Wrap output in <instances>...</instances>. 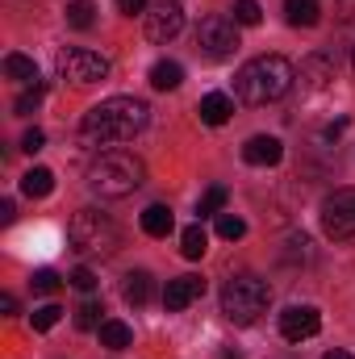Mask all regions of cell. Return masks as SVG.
<instances>
[{
	"mask_svg": "<svg viewBox=\"0 0 355 359\" xmlns=\"http://www.w3.org/2000/svg\"><path fill=\"white\" fill-rule=\"evenodd\" d=\"M180 29H184V8H180V0H159L151 13H147V38L151 42H172Z\"/></svg>",
	"mask_w": 355,
	"mask_h": 359,
	"instance_id": "obj_9",
	"label": "cell"
},
{
	"mask_svg": "<svg viewBox=\"0 0 355 359\" xmlns=\"http://www.w3.org/2000/svg\"><path fill=\"white\" fill-rule=\"evenodd\" d=\"M21 192L34 196V201L51 196V192H55V172H51V168H29V172L21 176Z\"/></svg>",
	"mask_w": 355,
	"mask_h": 359,
	"instance_id": "obj_17",
	"label": "cell"
},
{
	"mask_svg": "<svg viewBox=\"0 0 355 359\" xmlns=\"http://www.w3.org/2000/svg\"><path fill=\"white\" fill-rule=\"evenodd\" d=\"M147 117H151V109L142 100H134V96H109V100L92 104L88 113H84L80 134H84V142H100V147L130 142L134 134H142Z\"/></svg>",
	"mask_w": 355,
	"mask_h": 359,
	"instance_id": "obj_1",
	"label": "cell"
},
{
	"mask_svg": "<svg viewBox=\"0 0 355 359\" xmlns=\"http://www.w3.org/2000/svg\"><path fill=\"white\" fill-rule=\"evenodd\" d=\"M42 96H46V88H42V84H34L29 92H21V96L13 100V113H17V117H25V113H34V109L42 104Z\"/></svg>",
	"mask_w": 355,
	"mask_h": 359,
	"instance_id": "obj_28",
	"label": "cell"
},
{
	"mask_svg": "<svg viewBox=\"0 0 355 359\" xmlns=\"http://www.w3.org/2000/svg\"><path fill=\"white\" fill-rule=\"evenodd\" d=\"M29 284H34V292L51 297V292H59V284H63V280H59V276H55L51 268H38V271H34V280H29Z\"/></svg>",
	"mask_w": 355,
	"mask_h": 359,
	"instance_id": "obj_30",
	"label": "cell"
},
{
	"mask_svg": "<svg viewBox=\"0 0 355 359\" xmlns=\"http://www.w3.org/2000/svg\"><path fill=\"white\" fill-rule=\"evenodd\" d=\"M293 80H297V72H293V63L284 55H260V59L239 67L234 96L243 104H272V100H280L284 92L293 88Z\"/></svg>",
	"mask_w": 355,
	"mask_h": 359,
	"instance_id": "obj_2",
	"label": "cell"
},
{
	"mask_svg": "<svg viewBox=\"0 0 355 359\" xmlns=\"http://www.w3.org/2000/svg\"><path fill=\"white\" fill-rule=\"evenodd\" d=\"M243 159H247L251 168H276V163L284 159V142H280L276 134H255V138L243 142Z\"/></svg>",
	"mask_w": 355,
	"mask_h": 359,
	"instance_id": "obj_12",
	"label": "cell"
},
{
	"mask_svg": "<svg viewBox=\"0 0 355 359\" xmlns=\"http://www.w3.org/2000/svg\"><path fill=\"white\" fill-rule=\"evenodd\" d=\"M243 234H247V222H243V217H234V213H217V238L239 243Z\"/></svg>",
	"mask_w": 355,
	"mask_h": 359,
	"instance_id": "obj_26",
	"label": "cell"
},
{
	"mask_svg": "<svg viewBox=\"0 0 355 359\" xmlns=\"http://www.w3.org/2000/svg\"><path fill=\"white\" fill-rule=\"evenodd\" d=\"M67 280H72L80 292H92V288H96V276H92V268H76L72 276H67Z\"/></svg>",
	"mask_w": 355,
	"mask_h": 359,
	"instance_id": "obj_31",
	"label": "cell"
},
{
	"mask_svg": "<svg viewBox=\"0 0 355 359\" xmlns=\"http://www.w3.org/2000/svg\"><path fill=\"white\" fill-rule=\"evenodd\" d=\"M13 217H17V205L13 201H0V226H8Z\"/></svg>",
	"mask_w": 355,
	"mask_h": 359,
	"instance_id": "obj_34",
	"label": "cell"
},
{
	"mask_svg": "<svg viewBox=\"0 0 355 359\" xmlns=\"http://www.w3.org/2000/svg\"><path fill=\"white\" fill-rule=\"evenodd\" d=\"M59 76L72 84H96L109 76V59L96 50H84V46H67V50H59Z\"/></svg>",
	"mask_w": 355,
	"mask_h": 359,
	"instance_id": "obj_8",
	"label": "cell"
},
{
	"mask_svg": "<svg viewBox=\"0 0 355 359\" xmlns=\"http://www.w3.org/2000/svg\"><path fill=\"white\" fill-rule=\"evenodd\" d=\"M4 76L17 84H38V63L29 55H4Z\"/></svg>",
	"mask_w": 355,
	"mask_h": 359,
	"instance_id": "obj_20",
	"label": "cell"
},
{
	"mask_svg": "<svg viewBox=\"0 0 355 359\" xmlns=\"http://www.w3.org/2000/svg\"><path fill=\"white\" fill-rule=\"evenodd\" d=\"M67 25L72 29H92L96 25V4L92 0H72L67 4Z\"/></svg>",
	"mask_w": 355,
	"mask_h": 359,
	"instance_id": "obj_22",
	"label": "cell"
},
{
	"mask_svg": "<svg viewBox=\"0 0 355 359\" xmlns=\"http://www.w3.org/2000/svg\"><path fill=\"white\" fill-rule=\"evenodd\" d=\"M322 234L335 243L355 238V188H339L322 201Z\"/></svg>",
	"mask_w": 355,
	"mask_h": 359,
	"instance_id": "obj_7",
	"label": "cell"
},
{
	"mask_svg": "<svg viewBox=\"0 0 355 359\" xmlns=\"http://www.w3.org/2000/svg\"><path fill=\"white\" fill-rule=\"evenodd\" d=\"M301 76H305L309 84H326V80L335 76V63H330L326 55H314L309 63H301Z\"/></svg>",
	"mask_w": 355,
	"mask_h": 359,
	"instance_id": "obj_23",
	"label": "cell"
},
{
	"mask_svg": "<svg viewBox=\"0 0 355 359\" xmlns=\"http://www.w3.org/2000/svg\"><path fill=\"white\" fill-rule=\"evenodd\" d=\"M284 17H288V25H297V29H309V25H318L322 4H318V0H284Z\"/></svg>",
	"mask_w": 355,
	"mask_h": 359,
	"instance_id": "obj_16",
	"label": "cell"
},
{
	"mask_svg": "<svg viewBox=\"0 0 355 359\" xmlns=\"http://www.w3.org/2000/svg\"><path fill=\"white\" fill-rule=\"evenodd\" d=\"M96 334H100V347H109V351H126V347L134 343V330H130L126 322H117V318H109Z\"/></svg>",
	"mask_w": 355,
	"mask_h": 359,
	"instance_id": "obj_19",
	"label": "cell"
},
{
	"mask_svg": "<svg viewBox=\"0 0 355 359\" xmlns=\"http://www.w3.org/2000/svg\"><path fill=\"white\" fill-rule=\"evenodd\" d=\"M180 251H184V259H201L205 251H209V234H205V226L196 222V226H188L184 234H180Z\"/></svg>",
	"mask_w": 355,
	"mask_h": 359,
	"instance_id": "obj_21",
	"label": "cell"
},
{
	"mask_svg": "<svg viewBox=\"0 0 355 359\" xmlns=\"http://www.w3.org/2000/svg\"><path fill=\"white\" fill-rule=\"evenodd\" d=\"M42 147H46V134H42V130H25L21 151H29V155H34V151H42Z\"/></svg>",
	"mask_w": 355,
	"mask_h": 359,
	"instance_id": "obj_32",
	"label": "cell"
},
{
	"mask_svg": "<svg viewBox=\"0 0 355 359\" xmlns=\"http://www.w3.org/2000/svg\"><path fill=\"white\" fill-rule=\"evenodd\" d=\"M267 301H272V288H267L260 276H251V271L230 276L226 288H222V313L234 326H255L267 313Z\"/></svg>",
	"mask_w": 355,
	"mask_h": 359,
	"instance_id": "obj_4",
	"label": "cell"
},
{
	"mask_svg": "<svg viewBox=\"0 0 355 359\" xmlns=\"http://www.w3.org/2000/svg\"><path fill=\"white\" fill-rule=\"evenodd\" d=\"M142 180L147 168L130 151H100L88 163V188L100 196H130L134 188H142Z\"/></svg>",
	"mask_w": 355,
	"mask_h": 359,
	"instance_id": "obj_3",
	"label": "cell"
},
{
	"mask_svg": "<svg viewBox=\"0 0 355 359\" xmlns=\"http://www.w3.org/2000/svg\"><path fill=\"white\" fill-rule=\"evenodd\" d=\"M155 297V276L151 271H130L126 276V301L130 305H147Z\"/></svg>",
	"mask_w": 355,
	"mask_h": 359,
	"instance_id": "obj_18",
	"label": "cell"
},
{
	"mask_svg": "<svg viewBox=\"0 0 355 359\" xmlns=\"http://www.w3.org/2000/svg\"><path fill=\"white\" fill-rule=\"evenodd\" d=\"M172 226H176V217H172L168 205H147V209H142V230H147L151 238H168Z\"/></svg>",
	"mask_w": 355,
	"mask_h": 359,
	"instance_id": "obj_15",
	"label": "cell"
},
{
	"mask_svg": "<svg viewBox=\"0 0 355 359\" xmlns=\"http://www.w3.org/2000/svg\"><path fill=\"white\" fill-rule=\"evenodd\" d=\"M59 318H63V309L59 305H42V309H34V330H55L59 326Z\"/></svg>",
	"mask_w": 355,
	"mask_h": 359,
	"instance_id": "obj_29",
	"label": "cell"
},
{
	"mask_svg": "<svg viewBox=\"0 0 355 359\" xmlns=\"http://www.w3.org/2000/svg\"><path fill=\"white\" fill-rule=\"evenodd\" d=\"M322 330V313L314 309V305H288L284 313H280V334L288 339V343H305V339H314Z\"/></svg>",
	"mask_w": 355,
	"mask_h": 359,
	"instance_id": "obj_10",
	"label": "cell"
},
{
	"mask_svg": "<svg viewBox=\"0 0 355 359\" xmlns=\"http://www.w3.org/2000/svg\"><path fill=\"white\" fill-rule=\"evenodd\" d=\"M180 84H184V67H180L176 59H159L151 67V88L155 92H176Z\"/></svg>",
	"mask_w": 355,
	"mask_h": 359,
	"instance_id": "obj_14",
	"label": "cell"
},
{
	"mask_svg": "<svg viewBox=\"0 0 355 359\" xmlns=\"http://www.w3.org/2000/svg\"><path fill=\"white\" fill-rule=\"evenodd\" d=\"M100 313H105V305H100V301H84V305L76 309V326H80V330H100V326H105V318H100Z\"/></svg>",
	"mask_w": 355,
	"mask_h": 359,
	"instance_id": "obj_24",
	"label": "cell"
},
{
	"mask_svg": "<svg viewBox=\"0 0 355 359\" xmlns=\"http://www.w3.org/2000/svg\"><path fill=\"white\" fill-rule=\"evenodd\" d=\"M0 309H4V313H17V297H13V292H4V297H0Z\"/></svg>",
	"mask_w": 355,
	"mask_h": 359,
	"instance_id": "obj_35",
	"label": "cell"
},
{
	"mask_svg": "<svg viewBox=\"0 0 355 359\" xmlns=\"http://www.w3.org/2000/svg\"><path fill=\"white\" fill-rule=\"evenodd\" d=\"M234 21H239V25H260V21H264L260 0H234Z\"/></svg>",
	"mask_w": 355,
	"mask_h": 359,
	"instance_id": "obj_27",
	"label": "cell"
},
{
	"mask_svg": "<svg viewBox=\"0 0 355 359\" xmlns=\"http://www.w3.org/2000/svg\"><path fill=\"white\" fill-rule=\"evenodd\" d=\"M322 359H351V355H347V351H326Z\"/></svg>",
	"mask_w": 355,
	"mask_h": 359,
	"instance_id": "obj_36",
	"label": "cell"
},
{
	"mask_svg": "<svg viewBox=\"0 0 355 359\" xmlns=\"http://www.w3.org/2000/svg\"><path fill=\"white\" fill-rule=\"evenodd\" d=\"M117 8H121L126 17H134V13H142V8H147V0H117Z\"/></svg>",
	"mask_w": 355,
	"mask_h": 359,
	"instance_id": "obj_33",
	"label": "cell"
},
{
	"mask_svg": "<svg viewBox=\"0 0 355 359\" xmlns=\"http://www.w3.org/2000/svg\"><path fill=\"white\" fill-rule=\"evenodd\" d=\"M196 113H201V121H205V126H226V121H230V113H234V100H230L226 92H205V96H201V104H196Z\"/></svg>",
	"mask_w": 355,
	"mask_h": 359,
	"instance_id": "obj_13",
	"label": "cell"
},
{
	"mask_svg": "<svg viewBox=\"0 0 355 359\" xmlns=\"http://www.w3.org/2000/svg\"><path fill=\"white\" fill-rule=\"evenodd\" d=\"M351 67H355V50H351Z\"/></svg>",
	"mask_w": 355,
	"mask_h": 359,
	"instance_id": "obj_37",
	"label": "cell"
},
{
	"mask_svg": "<svg viewBox=\"0 0 355 359\" xmlns=\"http://www.w3.org/2000/svg\"><path fill=\"white\" fill-rule=\"evenodd\" d=\"M243 42H239V21L234 17H205L201 25H196V50L209 59V63H226V59H234V50H239Z\"/></svg>",
	"mask_w": 355,
	"mask_h": 359,
	"instance_id": "obj_6",
	"label": "cell"
},
{
	"mask_svg": "<svg viewBox=\"0 0 355 359\" xmlns=\"http://www.w3.org/2000/svg\"><path fill=\"white\" fill-rule=\"evenodd\" d=\"M67 243H72V251H80V255H113L117 243H121V230H117V222H113L109 213H100V209H80V213L67 222Z\"/></svg>",
	"mask_w": 355,
	"mask_h": 359,
	"instance_id": "obj_5",
	"label": "cell"
},
{
	"mask_svg": "<svg viewBox=\"0 0 355 359\" xmlns=\"http://www.w3.org/2000/svg\"><path fill=\"white\" fill-rule=\"evenodd\" d=\"M222 209H226V188H222V184H213V188H209V192L201 196L196 213H201V217H217Z\"/></svg>",
	"mask_w": 355,
	"mask_h": 359,
	"instance_id": "obj_25",
	"label": "cell"
},
{
	"mask_svg": "<svg viewBox=\"0 0 355 359\" xmlns=\"http://www.w3.org/2000/svg\"><path fill=\"white\" fill-rule=\"evenodd\" d=\"M196 297H205V280H201V276H176V280H168V288H163V309H168V313H180V309H188Z\"/></svg>",
	"mask_w": 355,
	"mask_h": 359,
	"instance_id": "obj_11",
	"label": "cell"
}]
</instances>
